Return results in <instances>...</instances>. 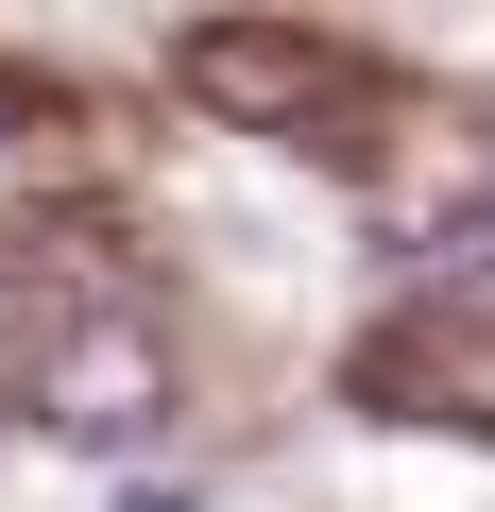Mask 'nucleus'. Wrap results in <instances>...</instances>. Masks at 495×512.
Returning <instances> with one entry per match:
<instances>
[{
  "label": "nucleus",
  "mask_w": 495,
  "mask_h": 512,
  "mask_svg": "<svg viewBox=\"0 0 495 512\" xmlns=\"http://www.w3.org/2000/svg\"><path fill=\"white\" fill-rule=\"evenodd\" d=\"M410 291H427L444 325H495V205H478V222H427V256H410Z\"/></svg>",
  "instance_id": "nucleus-3"
},
{
  "label": "nucleus",
  "mask_w": 495,
  "mask_h": 512,
  "mask_svg": "<svg viewBox=\"0 0 495 512\" xmlns=\"http://www.w3.org/2000/svg\"><path fill=\"white\" fill-rule=\"evenodd\" d=\"M18 393H35L52 444H154L171 427V342L137 308H69V325L18 342Z\"/></svg>",
  "instance_id": "nucleus-1"
},
{
  "label": "nucleus",
  "mask_w": 495,
  "mask_h": 512,
  "mask_svg": "<svg viewBox=\"0 0 495 512\" xmlns=\"http://www.w3.org/2000/svg\"><path fill=\"white\" fill-rule=\"evenodd\" d=\"M171 69H188L222 120H308V103H325V52H308V35H188Z\"/></svg>",
  "instance_id": "nucleus-2"
}]
</instances>
